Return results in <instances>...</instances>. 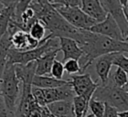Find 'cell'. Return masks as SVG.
Masks as SVG:
<instances>
[{
  "label": "cell",
  "mask_w": 128,
  "mask_h": 117,
  "mask_svg": "<svg viewBox=\"0 0 128 117\" xmlns=\"http://www.w3.org/2000/svg\"><path fill=\"white\" fill-rule=\"evenodd\" d=\"M68 83V80H58L53 78L52 76H38L34 75L32 79V86L38 87L41 89H51V88H57L60 86H63Z\"/></svg>",
  "instance_id": "obj_15"
},
{
  "label": "cell",
  "mask_w": 128,
  "mask_h": 117,
  "mask_svg": "<svg viewBox=\"0 0 128 117\" xmlns=\"http://www.w3.org/2000/svg\"><path fill=\"white\" fill-rule=\"evenodd\" d=\"M123 14H124V17H125V19H126V22H127V24H128V2L126 3V5L125 6H123ZM125 41H127L128 42V35H127V37H126V39H125Z\"/></svg>",
  "instance_id": "obj_32"
},
{
  "label": "cell",
  "mask_w": 128,
  "mask_h": 117,
  "mask_svg": "<svg viewBox=\"0 0 128 117\" xmlns=\"http://www.w3.org/2000/svg\"><path fill=\"white\" fill-rule=\"evenodd\" d=\"M20 0H0V3L4 5L5 8L7 7H16Z\"/></svg>",
  "instance_id": "obj_30"
},
{
  "label": "cell",
  "mask_w": 128,
  "mask_h": 117,
  "mask_svg": "<svg viewBox=\"0 0 128 117\" xmlns=\"http://www.w3.org/2000/svg\"><path fill=\"white\" fill-rule=\"evenodd\" d=\"M52 117H54V116H52Z\"/></svg>",
  "instance_id": "obj_38"
},
{
  "label": "cell",
  "mask_w": 128,
  "mask_h": 117,
  "mask_svg": "<svg viewBox=\"0 0 128 117\" xmlns=\"http://www.w3.org/2000/svg\"><path fill=\"white\" fill-rule=\"evenodd\" d=\"M59 51H60L59 48L55 49L53 51H50V52L44 54L39 59H37L36 60L35 75H38V76H49L52 64L56 60V56H57Z\"/></svg>",
  "instance_id": "obj_13"
},
{
  "label": "cell",
  "mask_w": 128,
  "mask_h": 117,
  "mask_svg": "<svg viewBox=\"0 0 128 117\" xmlns=\"http://www.w3.org/2000/svg\"><path fill=\"white\" fill-rule=\"evenodd\" d=\"M21 88V82L16 76L14 65L6 62L0 79V94L8 110L14 114L20 99Z\"/></svg>",
  "instance_id": "obj_2"
},
{
  "label": "cell",
  "mask_w": 128,
  "mask_h": 117,
  "mask_svg": "<svg viewBox=\"0 0 128 117\" xmlns=\"http://www.w3.org/2000/svg\"><path fill=\"white\" fill-rule=\"evenodd\" d=\"M80 7L85 14L97 22L103 21L107 16L99 0H80Z\"/></svg>",
  "instance_id": "obj_12"
},
{
  "label": "cell",
  "mask_w": 128,
  "mask_h": 117,
  "mask_svg": "<svg viewBox=\"0 0 128 117\" xmlns=\"http://www.w3.org/2000/svg\"><path fill=\"white\" fill-rule=\"evenodd\" d=\"M0 117H15V114L8 110L1 94H0Z\"/></svg>",
  "instance_id": "obj_28"
},
{
  "label": "cell",
  "mask_w": 128,
  "mask_h": 117,
  "mask_svg": "<svg viewBox=\"0 0 128 117\" xmlns=\"http://www.w3.org/2000/svg\"><path fill=\"white\" fill-rule=\"evenodd\" d=\"M4 9H5V7H4V5L0 3V13H1V12H2V11H3Z\"/></svg>",
  "instance_id": "obj_36"
},
{
  "label": "cell",
  "mask_w": 128,
  "mask_h": 117,
  "mask_svg": "<svg viewBox=\"0 0 128 117\" xmlns=\"http://www.w3.org/2000/svg\"><path fill=\"white\" fill-rule=\"evenodd\" d=\"M16 7H7L0 13V39L7 32L11 19L14 18Z\"/></svg>",
  "instance_id": "obj_18"
},
{
  "label": "cell",
  "mask_w": 128,
  "mask_h": 117,
  "mask_svg": "<svg viewBox=\"0 0 128 117\" xmlns=\"http://www.w3.org/2000/svg\"><path fill=\"white\" fill-rule=\"evenodd\" d=\"M84 117H95V116H94V115H93V114L91 113V114H86V115H85Z\"/></svg>",
  "instance_id": "obj_37"
},
{
  "label": "cell",
  "mask_w": 128,
  "mask_h": 117,
  "mask_svg": "<svg viewBox=\"0 0 128 117\" xmlns=\"http://www.w3.org/2000/svg\"><path fill=\"white\" fill-rule=\"evenodd\" d=\"M83 43L80 45L83 55L81 57V74L89 67L95 59L102 55L110 53H128V42L117 41L106 36L92 33L88 30H84Z\"/></svg>",
  "instance_id": "obj_1"
},
{
  "label": "cell",
  "mask_w": 128,
  "mask_h": 117,
  "mask_svg": "<svg viewBox=\"0 0 128 117\" xmlns=\"http://www.w3.org/2000/svg\"><path fill=\"white\" fill-rule=\"evenodd\" d=\"M69 82L76 96H83L89 100L92 98L95 90L99 86L98 83L93 81L89 73L72 75Z\"/></svg>",
  "instance_id": "obj_6"
},
{
  "label": "cell",
  "mask_w": 128,
  "mask_h": 117,
  "mask_svg": "<svg viewBox=\"0 0 128 117\" xmlns=\"http://www.w3.org/2000/svg\"><path fill=\"white\" fill-rule=\"evenodd\" d=\"M41 117H52L51 113L49 112V110L46 106L41 107Z\"/></svg>",
  "instance_id": "obj_31"
},
{
  "label": "cell",
  "mask_w": 128,
  "mask_h": 117,
  "mask_svg": "<svg viewBox=\"0 0 128 117\" xmlns=\"http://www.w3.org/2000/svg\"><path fill=\"white\" fill-rule=\"evenodd\" d=\"M113 65L120 68L128 75V57L123 53H117L113 59Z\"/></svg>",
  "instance_id": "obj_24"
},
{
  "label": "cell",
  "mask_w": 128,
  "mask_h": 117,
  "mask_svg": "<svg viewBox=\"0 0 128 117\" xmlns=\"http://www.w3.org/2000/svg\"><path fill=\"white\" fill-rule=\"evenodd\" d=\"M58 48H59L58 38H49L37 48L28 51H15L10 48L7 55V63L12 65L15 64L25 65L29 62L36 61L44 54Z\"/></svg>",
  "instance_id": "obj_3"
},
{
  "label": "cell",
  "mask_w": 128,
  "mask_h": 117,
  "mask_svg": "<svg viewBox=\"0 0 128 117\" xmlns=\"http://www.w3.org/2000/svg\"><path fill=\"white\" fill-rule=\"evenodd\" d=\"M32 1H33V0H20V1L18 2V4H17L16 8H15V14H14V18H13L12 20L18 22L21 13L29 6V4H30Z\"/></svg>",
  "instance_id": "obj_26"
},
{
  "label": "cell",
  "mask_w": 128,
  "mask_h": 117,
  "mask_svg": "<svg viewBox=\"0 0 128 117\" xmlns=\"http://www.w3.org/2000/svg\"><path fill=\"white\" fill-rule=\"evenodd\" d=\"M56 11L73 27L80 30H89L93 25L98 23L96 20L85 14L80 7H68L53 5Z\"/></svg>",
  "instance_id": "obj_5"
},
{
  "label": "cell",
  "mask_w": 128,
  "mask_h": 117,
  "mask_svg": "<svg viewBox=\"0 0 128 117\" xmlns=\"http://www.w3.org/2000/svg\"><path fill=\"white\" fill-rule=\"evenodd\" d=\"M31 94H32V96H33L35 102H36L40 107L46 106L45 99H44V95H43V89L32 86V87H31Z\"/></svg>",
  "instance_id": "obj_25"
},
{
  "label": "cell",
  "mask_w": 128,
  "mask_h": 117,
  "mask_svg": "<svg viewBox=\"0 0 128 117\" xmlns=\"http://www.w3.org/2000/svg\"><path fill=\"white\" fill-rule=\"evenodd\" d=\"M10 48H11L10 34L6 32L0 39V79L7 62V55Z\"/></svg>",
  "instance_id": "obj_16"
},
{
  "label": "cell",
  "mask_w": 128,
  "mask_h": 117,
  "mask_svg": "<svg viewBox=\"0 0 128 117\" xmlns=\"http://www.w3.org/2000/svg\"><path fill=\"white\" fill-rule=\"evenodd\" d=\"M127 79L128 75L120 68H117L113 73V84L119 88H123L125 86V84L127 83Z\"/></svg>",
  "instance_id": "obj_21"
},
{
  "label": "cell",
  "mask_w": 128,
  "mask_h": 117,
  "mask_svg": "<svg viewBox=\"0 0 128 117\" xmlns=\"http://www.w3.org/2000/svg\"><path fill=\"white\" fill-rule=\"evenodd\" d=\"M46 31H47V29H46V27L44 26V24L41 22V21H39V20H37V21H35L30 27H29V29H28V34L33 38V39H35V40H37V41H39V42H41L47 35H46Z\"/></svg>",
  "instance_id": "obj_19"
},
{
  "label": "cell",
  "mask_w": 128,
  "mask_h": 117,
  "mask_svg": "<svg viewBox=\"0 0 128 117\" xmlns=\"http://www.w3.org/2000/svg\"><path fill=\"white\" fill-rule=\"evenodd\" d=\"M119 1H120V4L122 5V7H123V6H125V5H126V3L128 2V0H119Z\"/></svg>",
  "instance_id": "obj_34"
},
{
  "label": "cell",
  "mask_w": 128,
  "mask_h": 117,
  "mask_svg": "<svg viewBox=\"0 0 128 117\" xmlns=\"http://www.w3.org/2000/svg\"><path fill=\"white\" fill-rule=\"evenodd\" d=\"M88 108L91 110L92 114L95 117H103L104 109H105V103L103 101L97 100L95 98H91L88 104Z\"/></svg>",
  "instance_id": "obj_20"
},
{
  "label": "cell",
  "mask_w": 128,
  "mask_h": 117,
  "mask_svg": "<svg viewBox=\"0 0 128 117\" xmlns=\"http://www.w3.org/2000/svg\"><path fill=\"white\" fill-rule=\"evenodd\" d=\"M119 117H128V110L127 111H123V112H119Z\"/></svg>",
  "instance_id": "obj_33"
},
{
  "label": "cell",
  "mask_w": 128,
  "mask_h": 117,
  "mask_svg": "<svg viewBox=\"0 0 128 117\" xmlns=\"http://www.w3.org/2000/svg\"><path fill=\"white\" fill-rule=\"evenodd\" d=\"M58 41H59V50L62 51L63 53V58L61 60L62 63H64L69 59H74L78 61L79 59H81L83 55V51L81 50L79 44L75 40L61 37L58 38Z\"/></svg>",
  "instance_id": "obj_10"
},
{
  "label": "cell",
  "mask_w": 128,
  "mask_h": 117,
  "mask_svg": "<svg viewBox=\"0 0 128 117\" xmlns=\"http://www.w3.org/2000/svg\"><path fill=\"white\" fill-rule=\"evenodd\" d=\"M64 72H65V70H64L63 63L59 60H55L52 64V67L50 70V76H52L55 79L62 80L63 76H64Z\"/></svg>",
  "instance_id": "obj_22"
},
{
  "label": "cell",
  "mask_w": 128,
  "mask_h": 117,
  "mask_svg": "<svg viewBox=\"0 0 128 117\" xmlns=\"http://www.w3.org/2000/svg\"><path fill=\"white\" fill-rule=\"evenodd\" d=\"M43 95L45 99L46 105L56 102V101H64V100H72L75 96V93L72 89V86L68 80V83L51 89H43Z\"/></svg>",
  "instance_id": "obj_9"
},
{
  "label": "cell",
  "mask_w": 128,
  "mask_h": 117,
  "mask_svg": "<svg viewBox=\"0 0 128 117\" xmlns=\"http://www.w3.org/2000/svg\"><path fill=\"white\" fill-rule=\"evenodd\" d=\"M117 53H110L102 55L95 59V70L101 81V86H104L109 81V74L111 66L113 65V59Z\"/></svg>",
  "instance_id": "obj_11"
},
{
  "label": "cell",
  "mask_w": 128,
  "mask_h": 117,
  "mask_svg": "<svg viewBox=\"0 0 128 117\" xmlns=\"http://www.w3.org/2000/svg\"><path fill=\"white\" fill-rule=\"evenodd\" d=\"M88 31L95 34L102 35V36H106L108 38H111L117 41H125L116 21L108 14L103 21L96 23Z\"/></svg>",
  "instance_id": "obj_8"
},
{
  "label": "cell",
  "mask_w": 128,
  "mask_h": 117,
  "mask_svg": "<svg viewBox=\"0 0 128 117\" xmlns=\"http://www.w3.org/2000/svg\"><path fill=\"white\" fill-rule=\"evenodd\" d=\"M52 5L68 6V7H80V0H48Z\"/></svg>",
  "instance_id": "obj_27"
},
{
  "label": "cell",
  "mask_w": 128,
  "mask_h": 117,
  "mask_svg": "<svg viewBox=\"0 0 128 117\" xmlns=\"http://www.w3.org/2000/svg\"><path fill=\"white\" fill-rule=\"evenodd\" d=\"M64 65V70L71 75H74L76 73H80L81 74V66L78 60H74V59H69L67 61H65L63 63Z\"/></svg>",
  "instance_id": "obj_23"
},
{
  "label": "cell",
  "mask_w": 128,
  "mask_h": 117,
  "mask_svg": "<svg viewBox=\"0 0 128 117\" xmlns=\"http://www.w3.org/2000/svg\"><path fill=\"white\" fill-rule=\"evenodd\" d=\"M118 114H119V112L117 109H115L114 107L105 103V109H104L103 117H119Z\"/></svg>",
  "instance_id": "obj_29"
},
{
  "label": "cell",
  "mask_w": 128,
  "mask_h": 117,
  "mask_svg": "<svg viewBox=\"0 0 128 117\" xmlns=\"http://www.w3.org/2000/svg\"><path fill=\"white\" fill-rule=\"evenodd\" d=\"M46 107L54 117H75L72 100L56 101L46 105Z\"/></svg>",
  "instance_id": "obj_14"
},
{
  "label": "cell",
  "mask_w": 128,
  "mask_h": 117,
  "mask_svg": "<svg viewBox=\"0 0 128 117\" xmlns=\"http://www.w3.org/2000/svg\"><path fill=\"white\" fill-rule=\"evenodd\" d=\"M99 1L104 11L116 21L125 40L128 35V24L124 17L123 9H122L123 7L120 4V1L119 0H99Z\"/></svg>",
  "instance_id": "obj_7"
},
{
  "label": "cell",
  "mask_w": 128,
  "mask_h": 117,
  "mask_svg": "<svg viewBox=\"0 0 128 117\" xmlns=\"http://www.w3.org/2000/svg\"><path fill=\"white\" fill-rule=\"evenodd\" d=\"M89 99L83 97V96H74L72 99L73 109H74V115L75 117H84L87 114L88 110V104Z\"/></svg>",
  "instance_id": "obj_17"
},
{
  "label": "cell",
  "mask_w": 128,
  "mask_h": 117,
  "mask_svg": "<svg viewBox=\"0 0 128 117\" xmlns=\"http://www.w3.org/2000/svg\"><path fill=\"white\" fill-rule=\"evenodd\" d=\"M123 89H124L126 92H128V79H127V83L125 84V86L123 87Z\"/></svg>",
  "instance_id": "obj_35"
},
{
  "label": "cell",
  "mask_w": 128,
  "mask_h": 117,
  "mask_svg": "<svg viewBox=\"0 0 128 117\" xmlns=\"http://www.w3.org/2000/svg\"><path fill=\"white\" fill-rule=\"evenodd\" d=\"M92 97L114 107L118 112L128 110V92L111 82L104 86H98Z\"/></svg>",
  "instance_id": "obj_4"
}]
</instances>
